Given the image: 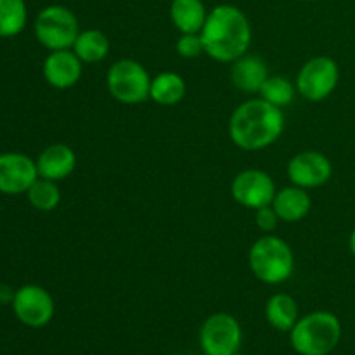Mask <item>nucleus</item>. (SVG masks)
<instances>
[{
  "label": "nucleus",
  "instance_id": "17",
  "mask_svg": "<svg viewBox=\"0 0 355 355\" xmlns=\"http://www.w3.org/2000/svg\"><path fill=\"white\" fill-rule=\"evenodd\" d=\"M208 17L203 0H172L170 21L180 33H200Z\"/></svg>",
  "mask_w": 355,
  "mask_h": 355
},
{
  "label": "nucleus",
  "instance_id": "1",
  "mask_svg": "<svg viewBox=\"0 0 355 355\" xmlns=\"http://www.w3.org/2000/svg\"><path fill=\"white\" fill-rule=\"evenodd\" d=\"M286 121L281 107L262 97H252L239 104L229 118V139L241 151H262L279 141Z\"/></svg>",
  "mask_w": 355,
  "mask_h": 355
},
{
  "label": "nucleus",
  "instance_id": "24",
  "mask_svg": "<svg viewBox=\"0 0 355 355\" xmlns=\"http://www.w3.org/2000/svg\"><path fill=\"white\" fill-rule=\"evenodd\" d=\"M175 51L184 59H196L205 54L203 40L200 33H180L179 40L175 42Z\"/></svg>",
  "mask_w": 355,
  "mask_h": 355
},
{
  "label": "nucleus",
  "instance_id": "13",
  "mask_svg": "<svg viewBox=\"0 0 355 355\" xmlns=\"http://www.w3.org/2000/svg\"><path fill=\"white\" fill-rule=\"evenodd\" d=\"M45 82L58 90H66L75 87L82 80L83 62L73 49L51 51L42 64Z\"/></svg>",
  "mask_w": 355,
  "mask_h": 355
},
{
  "label": "nucleus",
  "instance_id": "21",
  "mask_svg": "<svg viewBox=\"0 0 355 355\" xmlns=\"http://www.w3.org/2000/svg\"><path fill=\"white\" fill-rule=\"evenodd\" d=\"M26 23L28 7L24 0H0V38L17 37Z\"/></svg>",
  "mask_w": 355,
  "mask_h": 355
},
{
  "label": "nucleus",
  "instance_id": "3",
  "mask_svg": "<svg viewBox=\"0 0 355 355\" xmlns=\"http://www.w3.org/2000/svg\"><path fill=\"white\" fill-rule=\"evenodd\" d=\"M248 266L263 284H283L295 272V253L290 243L276 234H262L248 250Z\"/></svg>",
  "mask_w": 355,
  "mask_h": 355
},
{
  "label": "nucleus",
  "instance_id": "11",
  "mask_svg": "<svg viewBox=\"0 0 355 355\" xmlns=\"http://www.w3.org/2000/svg\"><path fill=\"white\" fill-rule=\"evenodd\" d=\"M286 175L293 186L315 189L331 180L333 163L319 151H302L288 162Z\"/></svg>",
  "mask_w": 355,
  "mask_h": 355
},
{
  "label": "nucleus",
  "instance_id": "4",
  "mask_svg": "<svg viewBox=\"0 0 355 355\" xmlns=\"http://www.w3.org/2000/svg\"><path fill=\"white\" fill-rule=\"evenodd\" d=\"M342 340V322L329 311H314L290 331L291 349L298 355H329Z\"/></svg>",
  "mask_w": 355,
  "mask_h": 355
},
{
  "label": "nucleus",
  "instance_id": "8",
  "mask_svg": "<svg viewBox=\"0 0 355 355\" xmlns=\"http://www.w3.org/2000/svg\"><path fill=\"white\" fill-rule=\"evenodd\" d=\"M241 324L227 312H215L201 324L200 347L203 355H236L241 350Z\"/></svg>",
  "mask_w": 355,
  "mask_h": 355
},
{
  "label": "nucleus",
  "instance_id": "6",
  "mask_svg": "<svg viewBox=\"0 0 355 355\" xmlns=\"http://www.w3.org/2000/svg\"><path fill=\"white\" fill-rule=\"evenodd\" d=\"M151 75L135 59H118L106 73V87L110 96L121 104H141L149 99Z\"/></svg>",
  "mask_w": 355,
  "mask_h": 355
},
{
  "label": "nucleus",
  "instance_id": "2",
  "mask_svg": "<svg viewBox=\"0 0 355 355\" xmlns=\"http://www.w3.org/2000/svg\"><path fill=\"white\" fill-rule=\"evenodd\" d=\"M200 37L208 58L231 64L248 54L253 33L248 16L239 7L220 3L208 10Z\"/></svg>",
  "mask_w": 355,
  "mask_h": 355
},
{
  "label": "nucleus",
  "instance_id": "10",
  "mask_svg": "<svg viewBox=\"0 0 355 355\" xmlns=\"http://www.w3.org/2000/svg\"><path fill=\"white\" fill-rule=\"evenodd\" d=\"M276 193V182L270 173L259 168L241 170L231 182V196L236 203L253 211L272 205Z\"/></svg>",
  "mask_w": 355,
  "mask_h": 355
},
{
  "label": "nucleus",
  "instance_id": "9",
  "mask_svg": "<svg viewBox=\"0 0 355 355\" xmlns=\"http://www.w3.org/2000/svg\"><path fill=\"white\" fill-rule=\"evenodd\" d=\"M10 305L17 321L33 329L47 326L55 314L54 298L38 284H24L17 288Z\"/></svg>",
  "mask_w": 355,
  "mask_h": 355
},
{
  "label": "nucleus",
  "instance_id": "5",
  "mask_svg": "<svg viewBox=\"0 0 355 355\" xmlns=\"http://www.w3.org/2000/svg\"><path fill=\"white\" fill-rule=\"evenodd\" d=\"M35 38L47 51L71 49L80 30L78 17L71 9L59 3L44 7L37 14L33 23Z\"/></svg>",
  "mask_w": 355,
  "mask_h": 355
},
{
  "label": "nucleus",
  "instance_id": "12",
  "mask_svg": "<svg viewBox=\"0 0 355 355\" xmlns=\"http://www.w3.org/2000/svg\"><path fill=\"white\" fill-rule=\"evenodd\" d=\"M38 179L37 162L23 153L0 155V193L7 196L26 194L31 184Z\"/></svg>",
  "mask_w": 355,
  "mask_h": 355
},
{
  "label": "nucleus",
  "instance_id": "27",
  "mask_svg": "<svg viewBox=\"0 0 355 355\" xmlns=\"http://www.w3.org/2000/svg\"><path fill=\"white\" fill-rule=\"evenodd\" d=\"M349 250L352 253V257L355 259V229L350 232V238H349Z\"/></svg>",
  "mask_w": 355,
  "mask_h": 355
},
{
  "label": "nucleus",
  "instance_id": "22",
  "mask_svg": "<svg viewBox=\"0 0 355 355\" xmlns=\"http://www.w3.org/2000/svg\"><path fill=\"white\" fill-rule=\"evenodd\" d=\"M297 87L291 83L286 76L283 75H269L260 89L259 97L267 101L272 106H277L283 110L284 106H290L297 96Z\"/></svg>",
  "mask_w": 355,
  "mask_h": 355
},
{
  "label": "nucleus",
  "instance_id": "23",
  "mask_svg": "<svg viewBox=\"0 0 355 355\" xmlns=\"http://www.w3.org/2000/svg\"><path fill=\"white\" fill-rule=\"evenodd\" d=\"M26 198L35 210L52 211L61 203V191H59L58 182L38 177L26 191Z\"/></svg>",
  "mask_w": 355,
  "mask_h": 355
},
{
  "label": "nucleus",
  "instance_id": "16",
  "mask_svg": "<svg viewBox=\"0 0 355 355\" xmlns=\"http://www.w3.org/2000/svg\"><path fill=\"white\" fill-rule=\"evenodd\" d=\"M231 64L232 85L245 94H259L269 76L266 62L259 55L245 54Z\"/></svg>",
  "mask_w": 355,
  "mask_h": 355
},
{
  "label": "nucleus",
  "instance_id": "25",
  "mask_svg": "<svg viewBox=\"0 0 355 355\" xmlns=\"http://www.w3.org/2000/svg\"><path fill=\"white\" fill-rule=\"evenodd\" d=\"M279 222L281 220L277 217L276 210L272 208V205L255 210V224L259 231H262L263 234H272L277 225H279Z\"/></svg>",
  "mask_w": 355,
  "mask_h": 355
},
{
  "label": "nucleus",
  "instance_id": "15",
  "mask_svg": "<svg viewBox=\"0 0 355 355\" xmlns=\"http://www.w3.org/2000/svg\"><path fill=\"white\" fill-rule=\"evenodd\" d=\"M272 208L276 210L281 222L297 224V222H302L304 218H307V215L311 214V194L304 187H298L291 184V186L283 187V189H277L272 201Z\"/></svg>",
  "mask_w": 355,
  "mask_h": 355
},
{
  "label": "nucleus",
  "instance_id": "20",
  "mask_svg": "<svg viewBox=\"0 0 355 355\" xmlns=\"http://www.w3.org/2000/svg\"><path fill=\"white\" fill-rule=\"evenodd\" d=\"M71 49L83 64H94V62H101L107 58L111 44L104 31L89 28V30L80 31Z\"/></svg>",
  "mask_w": 355,
  "mask_h": 355
},
{
  "label": "nucleus",
  "instance_id": "28",
  "mask_svg": "<svg viewBox=\"0 0 355 355\" xmlns=\"http://www.w3.org/2000/svg\"><path fill=\"white\" fill-rule=\"evenodd\" d=\"M236 355H246V354H241V352H238Z\"/></svg>",
  "mask_w": 355,
  "mask_h": 355
},
{
  "label": "nucleus",
  "instance_id": "7",
  "mask_svg": "<svg viewBox=\"0 0 355 355\" xmlns=\"http://www.w3.org/2000/svg\"><path fill=\"white\" fill-rule=\"evenodd\" d=\"M340 83V66L329 55H315L309 59L297 73L295 87L304 99L321 103L328 99Z\"/></svg>",
  "mask_w": 355,
  "mask_h": 355
},
{
  "label": "nucleus",
  "instance_id": "18",
  "mask_svg": "<svg viewBox=\"0 0 355 355\" xmlns=\"http://www.w3.org/2000/svg\"><path fill=\"white\" fill-rule=\"evenodd\" d=\"M263 312L270 328L281 333H290L300 319L297 300L288 293H274L272 297H269Z\"/></svg>",
  "mask_w": 355,
  "mask_h": 355
},
{
  "label": "nucleus",
  "instance_id": "19",
  "mask_svg": "<svg viewBox=\"0 0 355 355\" xmlns=\"http://www.w3.org/2000/svg\"><path fill=\"white\" fill-rule=\"evenodd\" d=\"M187 85L182 75L175 71H162L153 76L149 99L159 106H175L186 97Z\"/></svg>",
  "mask_w": 355,
  "mask_h": 355
},
{
  "label": "nucleus",
  "instance_id": "26",
  "mask_svg": "<svg viewBox=\"0 0 355 355\" xmlns=\"http://www.w3.org/2000/svg\"><path fill=\"white\" fill-rule=\"evenodd\" d=\"M14 291L9 286H0V304H12Z\"/></svg>",
  "mask_w": 355,
  "mask_h": 355
},
{
  "label": "nucleus",
  "instance_id": "29",
  "mask_svg": "<svg viewBox=\"0 0 355 355\" xmlns=\"http://www.w3.org/2000/svg\"><path fill=\"white\" fill-rule=\"evenodd\" d=\"M307 2H314V0H307Z\"/></svg>",
  "mask_w": 355,
  "mask_h": 355
},
{
  "label": "nucleus",
  "instance_id": "14",
  "mask_svg": "<svg viewBox=\"0 0 355 355\" xmlns=\"http://www.w3.org/2000/svg\"><path fill=\"white\" fill-rule=\"evenodd\" d=\"M35 162H37L38 177L54 180V182L68 179L76 168L75 151L68 144H61V142L47 146Z\"/></svg>",
  "mask_w": 355,
  "mask_h": 355
}]
</instances>
